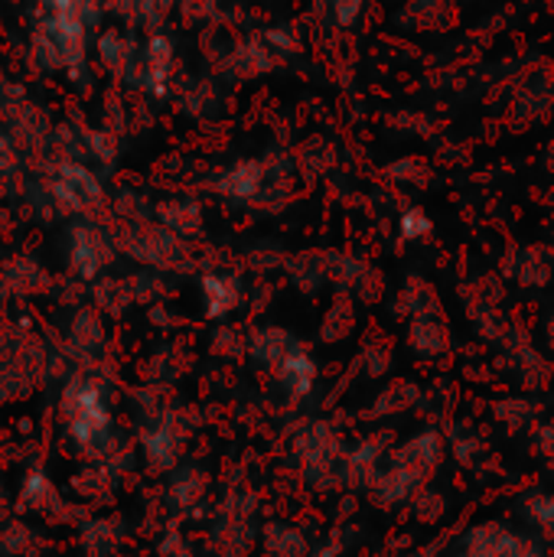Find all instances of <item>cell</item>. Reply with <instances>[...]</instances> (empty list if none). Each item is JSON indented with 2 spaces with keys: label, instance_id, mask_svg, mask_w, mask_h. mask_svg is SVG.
<instances>
[{
  "label": "cell",
  "instance_id": "6da1fadb",
  "mask_svg": "<svg viewBox=\"0 0 554 557\" xmlns=\"http://www.w3.org/2000/svg\"><path fill=\"white\" fill-rule=\"evenodd\" d=\"M91 23L78 13H33V59L46 72H69L78 75L85 72L88 59V39H91Z\"/></svg>",
  "mask_w": 554,
  "mask_h": 557
},
{
  "label": "cell",
  "instance_id": "52a82bcc",
  "mask_svg": "<svg viewBox=\"0 0 554 557\" xmlns=\"http://www.w3.org/2000/svg\"><path fill=\"white\" fill-rule=\"evenodd\" d=\"M153 215H157V222L167 228V232H173L176 238H196L199 232H202V209H199V202H193V199H163V202H157L153 206Z\"/></svg>",
  "mask_w": 554,
  "mask_h": 557
},
{
  "label": "cell",
  "instance_id": "4fadbf2b",
  "mask_svg": "<svg viewBox=\"0 0 554 557\" xmlns=\"http://www.w3.org/2000/svg\"><path fill=\"white\" fill-rule=\"evenodd\" d=\"M366 0H330V13L340 26H353L362 16Z\"/></svg>",
  "mask_w": 554,
  "mask_h": 557
},
{
  "label": "cell",
  "instance_id": "30bf717a",
  "mask_svg": "<svg viewBox=\"0 0 554 557\" xmlns=\"http://www.w3.org/2000/svg\"><path fill=\"white\" fill-rule=\"evenodd\" d=\"M82 147H85L101 166H111V163L118 160V140H114V134L104 131V127L85 131V134H82Z\"/></svg>",
  "mask_w": 554,
  "mask_h": 557
},
{
  "label": "cell",
  "instance_id": "8fae6325",
  "mask_svg": "<svg viewBox=\"0 0 554 557\" xmlns=\"http://www.w3.org/2000/svg\"><path fill=\"white\" fill-rule=\"evenodd\" d=\"M261 39H264V46L274 55H294V52H300V39L291 33V26H271Z\"/></svg>",
  "mask_w": 554,
  "mask_h": 557
},
{
  "label": "cell",
  "instance_id": "ba28073f",
  "mask_svg": "<svg viewBox=\"0 0 554 557\" xmlns=\"http://www.w3.org/2000/svg\"><path fill=\"white\" fill-rule=\"evenodd\" d=\"M271 69H274V52L264 46L261 36H258V39H248V42H242V46H235V49L225 55V72H229L232 78H242V82L258 78V75H264V72H271Z\"/></svg>",
  "mask_w": 554,
  "mask_h": 557
},
{
  "label": "cell",
  "instance_id": "9a60e30c",
  "mask_svg": "<svg viewBox=\"0 0 554 557\" xmlns=\"http://www.w3.org/2000/svg\"><path fill=\"white\" fill-rule=\"evenodd\" d=\"M13 166H16V150H13L10 134L0 127V170H13Z\"/></svg>",
  "mask_w": 554,
  "mask_h": 557
},
{
  "label": "cell",
  "instance_id": "9c48e42d",
  "mask_svg": "<svg viewBox=\"0 0 554 557\" xmlns=\"http://www.w3.org/2000/svg\"><path fill=\"white\" fill-rule=\"evenodd\" d=\"M242 297V284L232 274H206L202 277V304L209 317H225L229 310H235Z\"/></svg>",
  "mask_w": 554,
  "mask_h": 557
},
{
  "label": "cell",
  "instance_id": "3957f363",
  "mask_svg": "<svg viewBox=\"0 0 554 557\" xmlns=\"http://www.w3.org/2000/svg\"><path fill=\"white\" fill-rule=\"evenodd\" d=\"M173 69H176L173 39L167 33H150L147 42L140 46V55H137V85L134 88L147 91L150 98H163L170 91Z\"/></svg>",
  "mask_w": 554,
  "mask_h": 557
},
{
  "label": "cell",
  "instance_id": "7a4b0ae2",
  "mask_svg": "<svg viewBox=\"0 0 554 557\" xmlns=\"http://www.w3.org/2000/svg\"><path fill=\"white\" fill-rule=\"evenodd\" d=\"M49 196L56 206H62L65 212L78 215V219H95L104 209V183L101 176L85 166L75 157H65L52 166L49 173Z\"/></svg>",
  "mask_w": 554,
  "mask_h": 557
},
{
  "label": "cell",
  "instance_id": "277c9868",
  "mask_svg": "<svg viewBox=\"0 0 554 557\" xmlns=\"http://www.w3.org/2000/svg\"><path fill=\"white\" fill-rule=\"evenodd\" d=\"M114 258V242L104 228L95 225V219H78L69 228V261L78 277H95L104 264Z\"/></svg>",
  "mask_w": 554,
  "mask_h": 557
},
{
  "label": "cell",
  "instance_id": "5b68a950",
  "mask_svg": "<svg viewBox=\"0 0 554 557\" xmlns=\"http://www.w3.org/2000/svg\"><path fill=\"white\" fill-rule=\"evenodd\" d=\"M264 183H268V160L248 157V160L229 163V166L216 176L212 189H216L219 196L232 199V202H258V196L264 193Z\"/></svg>",
  "mask_w": 554,
  "mask_h": 557
},
{
  "label": "cell",
  "instance_id": "7c38bea8",
  "mask_svg": "<svg viewBox=\"0 0 554 557\" xmlns=\"http://www.w3.org/2000/svg\"><path fill=\"white\" fill-rule=\"evenodd\" d=\"M173 3H176V10H180L186 20H193V23H206V20H212L216 10H219V0H173Z\"/></svg>",
  "mask_w": 554,
  "mask_h": 557
},
{
  "label": "cell",
  "instance_id": "8992f818",
  "mask_svg": "<svg viewBox=\"0 0 554 557\" xmlns=\"http://www.w3.org/2000/svg\"><path fill=\"white\" fill-rule=\"evenodd\" d=\"M98 55L104 62V69L118 78H124L127 85H137V55H140V46L134 42V36L127 29H104L98 36Z\"/></svg>",
  "mask_w": 554,
  "mask_h": 557
},
{
  "label": "cell",
  "instance_id": "5bb4252c",
  "mask_svg": "<svg viewBox=\"0 0 554 557\" xmlns=\"http://www.w3.org/2000/svg\"><path fill=\"white\" fill-rule=\"evenodd\" d=\"M428 232H431V222H428L421 212L411 209V212L402 215V235H405V238H421V235H428Z\"/></svg>",
  "mask_w": 554,
  "mask_h": 557
}]
</instances>
